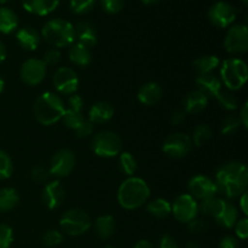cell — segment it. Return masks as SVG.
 Returning <instances> with one entry per match:
<instances>
[{
  "label": "cell",
  "instance_id": "13",
  "mask_svg": "<svg viewBox=\"0 0 248 248\" xmlns=\"http://www.w3.org/2000/svg\"><path fill=\"white\" fill-rule=\"evenodd\" d=\"M47 67L41 58H28L21 65L19 77L27 86H38L45 80Z\"/></svg>",
  "mask_w": 248,
  "mask_h": 248
},
{
  "label": "cell",
  "instance_id": "59",
  "mask_svg": "<svg viewBox=\"0 0 248 248\" xmlns=\"http://www.w3.org/2000/svg\"><path fill=\"white\" fill-rule=\"evenodd\" d=\"M242 4H244L245 6H246V5L248 4V0H242Z\"/></svg>",
  "mask_w": 248,
  "mask_h": 248
},
{
  "label": "cell",
  "instance_id": "54",
  "mask_svg": "<svg viewBox=\"0 0 248 248\" xmlns=\"http://www.w3.org/2000/svg\"><path fill=\"white\" fill-rule=\"evenodd\" d=\"M184 248H200V247H199V245L196 244V242L189 241V242H186V245L184 246Z\"/></svg>",
  "mask_w": 248,
  "mask_h": 248
},
{
  "label": "cell",
  "instance_id": "37",
  "mask_svg": "<svg viewBox=\"0 0 248 248\" xmlns=\"http://www.w3.org/2000/svg\"><path fill=\"white\" fill-rule=\"evenodd\" d=\"M96 1L97 0H70L69 9L77 15H86L94 9Z\"/></svg>",
  "mask_w": 248,
  "mask_h": 248
},
{
  "label": "cell",
  "instance_id": "40",
  "mask_svg": "<svg viewBox=\"0 0 248 248\" xmlns=\"http://www.w3.org/2000/svg\"><path fill=\"white\" fill-rule=\"evenodd\" d=\"M14 242V230L10 225L0 224V248H10Z\"/></svg>",
  "mask_w": 248,
  "mask_h": 248
},
{
  "label": "cell",
  "instance_id": "27",
  "mask_svg": "<svg viewBox=\"0 0 248 248\" xmlns=\"http://www.w3.org/2000/svg\"><path fill=\"white\" fill-rule=\"evenodd\" d=\"M19 19L16 12L10 7L0 6V33L11 34L18 28Z\"/></svg>",
  "mask_w": 248,
  "mask_h": 248
},
{
  "label": "cell",
  "instance_id": "21",
  "mask_svg": "<svg viewBox=\"0 0 248 248\" xmlns=\"http://www.w3.org/2000/svg\"><path fill=\"white\" fill-rule=\"evenodd\" d=\"M61 0H21L22 6L27 12L35 16H47L52 14L60 5Z\"/></svg>",
  "mask_w": 248,
  "mask_h": 248
},
{
  "label": "cell",
  "instance_id": "22",
  "mask_svg": "<svg viewBox=\"0 0 248 248\" xmlns=\"http://www.w3.org/2000/svg\"><path fill=\"white\" fill-rule=\"evenodd\" d=\"M162 98V89L157 82L149 81L143 85L137 93V99L143 106L153 107Z\"/></svg>",
  "mask_w": 248,
  "mask_h": 248
},
{
  "label": "cell",
  "instance_id": "50",
  "mask_svg": "<svg viewBox=\"0 0 248 248\" xmlns=\"http://www.w3.org/2000/svg\"><path fill=\"white\" fill-rule=\"evenodd\" d=\"M239 119H240V123H241L242 127L247 128L248 127V103L247 102H245V103L242 104L241 109H240Z\"/></svg>",
  "mask_w": 248,
  "mask_h": 248
},
{
  "label": "cell",
  "instance_id": "23",
  "mask_svg": "<svg viewBox=\"0 0 248 248\" xmlns=\"http://www.w3.org/2000/svg\"><path fill=\"white\" fill-rule=\"evenodd\" d=\"M75 31V40L77 43L81 44V45L86 46L91 50L92 47L97 45L98 41V36H97V31L94 27L89 22H79L77 26L74 27Z\"/></svg>",
  "mask_w": 248,
  "mask_h": 248
},
{
  "label": "cell",
  "instance_id": "52",
  "mask_svg": "<svg viewBox=\"0 0 248 248\" xmlns=\"http://www.w3.org/2000/svg\"><path fill=\"white\" fill-rule=\"evenodd\" d=\"M135 248H155V247L154 245H153L150 241H148V240H140V241L135 245Z\"/></svg>",
  "mask_w": 248,
  "mask_h": 248
},
{
  "label": "cell",
  "instance_id": "41",
  "mask_svg": "<svg viewBox=\"0 0 248 248\" xmlns=\"http://www.w3.org/2000/svg\"><path fill=\"white\" fill-rule=\"evenodd\" d=\"M102 9L109 15L119 14L125 6V0H99Z\"/></svg>",
  "mask_w": 248,
  "mask_h": 248
},
{
  "label": "cell",
  "instance_id": "4",
  "mask_svg": "<svg viewBox=\"0 0 248 248\" xmlns=\"http://www.w3.org/2000/svg\"><path fill=\"white\" fill-rule=\"evenodd\" d=\"M41 39L55 48L69 47L75 43L74 26L63 18H52L46 22L40 31Z\"/></svg>",
  "mask_w": 248,
  "mask_h": 248
},
{
  "label": "cell",
  "instance_id": "39",
  "mask_svg": "<svg viewBox=\"0 0 248 248\" xmlns=\"http://www.w3.org/2000/svg\"><path fill=\"white\" fill-rule=\"evenodd\" d=\"M31 178L34 183H47L48 178H50V172H48V169L45 166H35L31 169Z\"/></svg>",
  "mask_w": 248,
  "mask_h": 248
},
{
  "label": "cell",
  "instance_id": "46",
  "mask_svg": "<svg viewBox=\"0 0 248 248\" xmlns=\"http://www.w3.org/2000/svg\"><path fill=\"white\" fill-rule=\"evenodd\" d=\"M93 131H94V126L86 119V120H85L84 123H82L81 125L74 131V132L78 138H87L93 133Z\"/></svg>",
  "mask_w": 248,
  "mask_h": 248
},
{
  "label": "cell",
  "instance_id": "29",
  "mask_svg": "<svg viewBox=\"0 0 248 248\" xmlns=\"http://www.w3.org/2000/svg\"><path fill=\"white\" fill-rule=\"evenodd\" d=\"M147 211L153 217L164 219L171 215V202L164 198L154 199L147 202Z\"/></svg>",
  "mask_w": 248,
  "mask_h": 248
},
{
  "label": "cell",
  "instance_id": "26",
  "mask_svg": "<svg viewBox=\"0 0 248 248\" xmlns=\"http://www.w3.org/2000/svg\"><path fill=\"white\" fill-rule=\"evenodd\" d=\"M94 232L102 240H108L115 232V218L111 215H102L94 220Z\"/></svg>",
  "mask_w": 248,
  "mask_h": 248
},
{
  "label": "cell",
  "instance_id": "25",
  "mask_svg": "<svg viewBox=\"0 0 248 248\" xmlns=\"http://www.w3.org/2000/svg\"><path fill=\"white\" fill-rule=\"evenodd\" d=\"M68 57H69L70 62L77 65V67L85 68L91 64L92 62L91 50L79 43H74L69 46Z\"/></svg>",
  "mask_w": 248,
  "mask_h": 248
},
{
  "label": "cell",
  "instance_id": "5",
  "mask_svg": "<svg viewBox=\"0 0 248 248\" xmlns=\"http://www.w3.org/2000/svg\"><path fill=\"white\" fill-rule=\"evenodd\" d=\"M219 65L220 82L227 90L234 92L245 86L248 79V68L242 58H227Z\"/></svg>",
  "mask_w": 248,
  "mask_h": 248
},
{
  "label": "cell",
  "instance_id": "17",
  "mask_svg": "<svg viewBox=\"0 0 248 248\" xmlns=\"http://www.w3.org/2000/svg\"><path fill=\"white\" fill-rule=\"evenodd\" d=\"M65 199L64 186L58 179L47 182L41 191V201L48 210H57Z\"/></svg>",
  "mask_w": 248,
  "mask_h": 248
},
{
  "label": "cell",
  "instance_id": "33",
  "mask_svg": "<svg viewBox=\"0 0 248 248\" xmlns=\"http://www.w3.org/2000/svg\"><path fill=\"white\" fill-rule=\"evenodd\" d=\"M216 99L220 104V107L228 111H234L239 108V99L229 90H220L219 93L216 96Z\"/></svg>",
  "mask_w": 248,
  "mask_h": 248
},
{
  "label": "cell",
  "instance_id": "3",
  "mask_svg": "<svg viewBox=\"0 0 248 248\" xmlns=\"http://www.w3.org/2000/svg\"><path fill=\"white\" fill-rule=\"evenodd\" d=\"M65 107L62 96L53 91L43 92L33 106L34 118L44 126H52L62 120Z\"/></svg>",
  "mask_w": 248,
  "mask_h": 248
},
{
  "label": "cell",
  "instance_id": "55",
  "mask_svg": "<svg viewBox=\"0 0 248 248\" xmlns=\"http://www.w3.org/2000/svg\"><path fill=\"white\" fill-rule=\"evenodd\" d=\"M144 5H155L160 1V0H140Z\"/></svg>",
  "mask_w": 248,
  "mask_h": 248
},
{
  "label": "cell",
  "instance_id": "14",
  "mask_svg": "<svg viewBox=\"0 0 248 248\" xmlns=\"http://www.w3.org/2000/svg\"><path fill=\"white\" fill-rule=\"evenodd\" d=\"M188 190L196 201H203L218 196V188L215 179L205 174H195L188 182Z\"/></svg>",
  "mask_w": 248,
  "mask_h": 248
},
{
  "label": "cell",
  "instance_id": "49",
  "mask_svg": "<svg viewBox=\"0 0 248 248\" xmlns=\"http://www.w3.org/2000/svg\"><path fill=\"white\" fill-rule=\"evenodd\" d=\"M219 248H239V240L232 235H227L220 240Z\"/></svg>",
  "mask_w": 248,
  "mask_h": 248
},
{
  "label": "cell",
  "instance_id": "30",
  "mask_svg": "<svg viewBox=\"0 0 248 248\" xmlns=\"http://www.w3.org/2000/svg\"><path fill=\"white\" fill-rule=\"evenodd\" d=\"M19 203V195L16 189L0 188V212H10Z\"/></svg>",
  "mask_w": 248,
  "mask_h": 248
},
{
  "label": "cell",
  "instance_id": "2",
  "mask_svg": "<svg viewBox=\"0 0 248 248\" xmlns=\"http://www.w3.org/2000/svg\"><path fill=\"white\" fill-rule=\"evenodd\" d=\"M150 188L140 177H127L119 186L116 199L124 210H138L149 201Z\"/></svg>",
  "mask_w": 248,
  "mask_h": 248
},
{
  "label": "cell",
  "instance_id": "11",
  "mask_svg": "<svg viewBox=\"0 0 248 248\" xmlns=\"http://www.w3.org/2000/svg\"><path fill=\"white\" fill-rule=\"evenodd\" d=\"M75 165H77V156L74 152L70 149H60L52 155L47 169L50 176L56 178H64L74 171Z\"/></svg>",
  "mask_w": 248,
  "mask_h": 248
},
{
  "label": "cell",
  "instance_id": "43",
  "mask_svg": "<svg viewBox=\"0 0 248 248\" xmlns=\"http://www.w3.org/2000/svg\"><path fill=\"white\" fill-rule=\"evenodd\" d=\"M208 229V223L207 220L203 219V218L196 217L195 219H193L191 222L188 223V230L191 234H203L206 230Z\"/></svg>",
  "mask_w": 248,
  "mask_h": 248
},
{
  "label": "cell",
  "instance_id": "34",
  "mask_svg": "<svg viewBox=\"0 0 248 248\" xmlns=\"http://www.w3.org/2000/svg\"><path fill=\"white\" fill-rule=\"evenodd\" d=\"M241 126L239 116H236L235 114H230L223 119L222 124H220V132L224 136H232L236 133Z\"/></svg>",
  "mask_w": 248,
  "mask_h": 248
},
{
  "label": "cell",
  "instance_id": "57",
  "mask_svg": "<svg viewBox=\"0 0 248 248\" xmlns=\"http://www.w3.org/2000/svg\"><path fill=\"white\" fill-rule=\"evenodd\" d=\"M9 1H11V0H0V4H6V2H9Z\"/></svg>",
  "mask_w": 248,
  "mask_h": 248
},
{
  "label": "cell",
  "instance_id": "20",
  "mask_svg": "<svg viewBox=\"0 0 248 248\" xmlns=\"http://www.w3.org/2000/svg\"><path fill=\"white\" fill-rule=\"evenodd\" d=\"M195 85L196 90L202 92L208 99L216 98V96H217L220 92V90L223 89L220 79L217 75L213 74V73L205 75H198L195 79Z\"/></svg>",
  "mask_w": 248,
  "mask_h": 248
},
{
  "label": "cell",
  "instance_id": "51",
  "mask_svg": "<svg viewBox=\"0 0 248 248\" xmlns=\"http://www.w3.org/2000/svg\"><path fill=\"white\" fill-rule=\"evenodd\" d=\"M239 210L244 213L245 217L248 216V195L247 191H245L239 198Z\"/></svg>",
  "mask_w": 248,
  "mask_h": 248
},
{
  "label": "cell",
  "instance_id": "32",
  "mask_svg": "<svg viewBox=\"0 0 248 248\" xmlns=\"http://www.w3.org/2000/svg\"><path fill=\"white\" fill-rule=\"evenodd\" d=\"M191 142L195 147H202L212 138V130L207 124H200L196 126L191 135Z\"/></svg>",
  "mask_w": 248,
  "mask_h": 248
},
{
  "label": "cell",
  "instance_id": "36",
  "mask_svg": "<svg viewBox=\"0 0 248 248\" xmlns=\"http://www.w3.org/2000/svg\"><path fill=\"white\" fill-rule=\"evenodd\" d=\"M14 173V162L10 155L0 150V181H6Z\"/></svg>",
  "mask_w": 248,
  "mask_h": 248
},
{
  "label": "cell",
  "instance_id": "9",
  "mask_svg": "<svg viewBox=\"0 0 248 248\" xmlns=\"http://www.w3.org/2000/svg\"><path fill=\"white\" fill-rule=\"evenodd\" d=\"M225 51L232 56L244 55L248 50V28L246 24H234L228 29L224 38Z\"/></svg>",
  "mask_w": 248,
  "mask_h": 248
},
{
  "label": "cell",
  "instance_id": "31",
  "mask_svg": "<svg viewBox=\"0 0 248 248\" xmlns=\"http://www.w3.org/2000/svg\"><path fill=\"white\" fill-rule=\"evenodd\" d=\"M119 166H120L123 173H125L128 177H132L135 176L136 171H137L138 162L131 153L121 152L119 154Z\"/></svg>",
  "mask_w": 248,
  "mask_h": 248
},
{
  "label": "cell",
  "instance_id": "15",
  "mask_svg": "<svg viewBox=\"0 0 248 248\" xmlns=\"http://www.w3.org/2000/svg\"><path fill=\"white\" fill-rule=\"evenodd\" d=\"M237 17L236 7L227 1H217L208 10V19L217 28L232 26Z\"/></svg>",
  "mask_w": 248,
  "mask_h": 248
},
{
  "label": "cell",
  "instance_id": "24",
  "mask_svg": "<svg viewBox=\"0 0 248 248\" xmlns=\"http://www.w3.org/2000/svg\"><path fill=\"white\" fill-rule=\"evenodd\" d=\"M208 98L199 90H193L183 99V110L186 114H198L207 108Z\"/></svg>",
  "mask_w": 248,
  "mask_h": 248
},
{
  "label": "cell",
  "instance_id": "47",
  "mask_svg": "<svg viewBox=\"0 0 248 248\" xmlns=\"http://www.w3.org/2000/svg\"><path fill=\"white\" fill-rule=\"evenodd\" d=\"M186 114L183 109H177V110H173L171 113V115H170V121H171V124H173L174 126L182 125V124L186 121Z\"/></svg>",
  "mask_w": 248,
  "mask_h": 248
},
{
  "label": "cell",
  "instance_id": "38",
  "mask_svg": "<svg viewBox=\"0 0 248 248\" xmlns=\"http://www.w3.org/2000/svg\"><path fill=\"white\" fill-rule=\"evenodd\" d=\"M63 232L57 229H50L44 234L43 236V244L46 247H56L63 242Z\"/></svg>",
  "mask_w": 248,
  "mask_h": 248
},
{
  "label": "cell",
  "instance_id": "16",
  "mask_svg": "<svg viewBox=\"0 0 248 248\" xmlns=\"http://www.w3.org/2000/svg\"><path fill=\"white\" fill-rule=\"evenodd\" d=\"M212 218L220 227L225 228V229H232L240 218L239 210L229 200L219 198L218 199L217 207H216L215 212L212 215Z\"/></svg>",
  "mask_w": 248,
  "mask_h": 248
},
{
  "label": "cell",
  "instance_id": "58",
  "mask_svg": "<svg viewBox=\"0 0 248 248\" xmlns=\"http://www.w3.org/2000/svg\"><path fill=\"white\" fill-rule=\"evenodd\" d=\"M103 248H115V247L111 246V245H107V246H104Z\"/></svg>",
  "mask_w": 248,
  "mask_h": 248
},
{
  "label": "cell",
  "instance_id": "53",
  "mask_svg": "<svg viewBox=\"0 0 248 248\" xmlns=\"http://www.w3.org/2000/svg\"><path fill=\"white\" fill-rule=\"evenodd\" d=\"M6 56H7L6 47H5L4 43L0 40V64H2V63H4V61L6 60Z\"/></svg>",
  "mask_w": 248,
  "mask_h": 248
},
{
  "label": "cell",
  "instance_id": "19",
  "mask_svg": "<svg viewBox=\"0 0 248 248\" xmlns=\"http://www.w3.org/2000/svg\"><path fill=\"white\" fill-rule=\"evenodd\" d=\"M16 41L23 50L33 52L41 43V35L34 27L26 26L17 29Z\"/></svg>",
  "mask_w": 248,
  "mask_h": 248
},
{
  "label": "cell",
  "instance_id": "6",
  "mask_svg": "<svg viewBox=\"0 0 248 248\" xmlns=\"http://www.w3.org/2000/svg\"><path fill=\"white\" fill-rule=\"evenodd\" d=\"M91 227V217L80 208H70L61 216V232L68 236H81L86 234Z\"/></svg>",
  "mask_w": 248,
  "mask_h": 248
},
{
  "label": "cell",
  "instance_id": "10",
  "mask_svg": "<svg viewBox=\"0 0 248 248\" xmlns=\"http://www.w3.org/2000/svg\"><path fill=\"white\" fill-rule=\"evenodd\" d=\"M171 213L179 223L188 224L199 216V202L190 194H181L171 203Z\"/></svg>",
  "mask_w": 248,
  "mask_h": 248
},
{
  "label": "cell",
  "instance_id": "48",
  "mask_svg": "<svg viewBox=\"0 0 248 248\" xmlns=\"http://www.w3.org/2000/svg\"><path fill=\"white\" fill-rule=\"evenodd\" d=\"M159 248H179V247H178V242H177V240L174 239L172 235L166 234L161 237V240H160Z\"/></svg>",
  "mask_w": 248,
  "mask_h": 248
},
{
  "label": "cell",
  "instance_id": "45",
  "mask_svg": "<svg viewBox=\"0 0 248 248\" xmlns=\"http://www.w3.org/2000/svg\"><path fill=\"white\" fill-rule=\"evenodd\" d=\"M235 229V235H236V239L240 240H246L248 237V219L247 217L239 218V220L236 222L235 227L232 228Z\"/></svg>",
  "mask_w": 248,
  "mask_h": 248
},
{
  "label": "cell",
  "instance_id": "7",
  "mask_svg": "<svg viewBox=\"0 0 248 248\" xmlns=\"http://www.w3.org/2000/svg\"><path fill=\"white\" fill-rule=\"evenodd\" d=\"M91 149L93 154L104 159L119 156V154L123 152V140L114 131H99L92 138Z\"/></svg>",
  "mask_w": 248,
  "mask_h": 248
},
{
  "label": "cell",
  "instance_id": "1",
  "mask_svg": "<svg viewBox=\"0 0 248 248\" xmlns=\"http://www.w3.org/2000/svg\"><path fill=\"white\" fill-rule=\"evenodd\" d=\"M216 184L218 193L229 200L239 199L247 191L248 170L240 161H228L223 164L216 172Z\"/></svg>",
  "mask_w": 248,
  "mask_h": 248
},
{
  "label": "cell",
  "instance_id": "18",
  "mask_svg": "<svg viewBox=\"0 0 248 248\" xmlns=\"http://www.w3.org/2000/svg\"><path fill=\"white\" fill-rule=\"evenodd\" d=\"M114 113L115 110H114L111 103L107 101H98L90 107L89 113H87V120L92 125H103L113 119Z\"/></svg>",
  "mask_w": 248,
  "mask_h": 248
},
{
  "label": "cell",
  "instance_id": "8",
  "mask_svg": "<svg viewBox=\"0 0 248 248\" xmlns=\"http://www.w3.org/2000/svg\"><path fill=\"white\" fill-rule=\"evenodd\" d=\"M78 73L70 67H58L52 75V85L60 96H70L79 89Z\"/></svg>",
  "mask_w": 248,
  "mask_h": 248
},
{
  "label": "cell",
  "instance_id": "28",
  "mask_svg": "<svg viewBox=\"0 0 248 248\" xmlns=\"http://www.w3.org/2000/svg\"><path fill=\"white\" fill-rule=\"evenodd\" d=\"M220 64L219 57L216 55H203L196 58L193 62V68L198 75L211 74Z\"/></svg>",
  "mask_w": 248,
  "mask_h": 248
},
{
  "label": "cell",
  "instance_id": "35",
  "mask_svg": "<svg viewBox=\"0 0 248 248\" xmlns=\"http://www.w3.org/2000/svg\"><path fill=\"white\" fill-rule=\"evenodd\" d=\"M86 120L85 116L82 115V113H77V111L69 110V109H65L64 114L62 116V121L68 128L75 131L80 125H81L84 121Z\"/></svg>",
  "mask_w": 248,
  "mask_h": 248
},
{
  "label": "cell",
  "instance_id": "56",
  "mask_svg": "<svg viewBox=\"0 0 248 248\" xmlns=\"http://www.w3.org/2000/svg\"><path fill=\"white\" fill-rule=\"evenodd\" d=\"M4 89H5V80H4V78L0 75V93H2Z\"/></svg>",
  "mask_w": 248,
  "mask_h": 248
},
{
  "label": "cell",
  "instance_id": "44",
  "mask_svg": "<svg viewBox=\"0 0 248 248\" xmlns=\"http://www.w3.org/2000/svg\"><path fill=\"white\" fill-rule=\"evenodd\" d=\"M85 102L82 99V97L80 94L74 93L68 96V101H67V109L73 111H77V113H82V109H84Z\"/></svg>",
  "mask_w": 248,
  "mask_h": 248
},
{
  "label": "cell",
  "instance_id": "42",
  "mask_svg": "<svg viewBox=\"0 0 248 248\" xmlns=\"http://www.w3.org/2000/svg\"><path fill=\"white\" fill-rule=\"evenodd\" d=\"M41 60L45 63L46 67H55V65H57L58 63L61 62V60H62V53H61V51L58 50V48H48V50L44 53Z\"/></svg>",
  "mask_w": 248,
  "mask_h": 248
},
{
  "label": "cell",
  "instance_id": "12",
  "mask_svg": "<svg viewBox=\"0 0 248 248\" xmlns=\"http://www.w3.org/2000/svg\"><path fill=\"white\" fill-rule=\"evenodd\" d=\"M193 149V142L190 136L183 132H176L170 135L162 143V152L171 159H183Z\"/></svg>",
  "mask_w": 248,
  "mask_h": 248
}]
</instances>
